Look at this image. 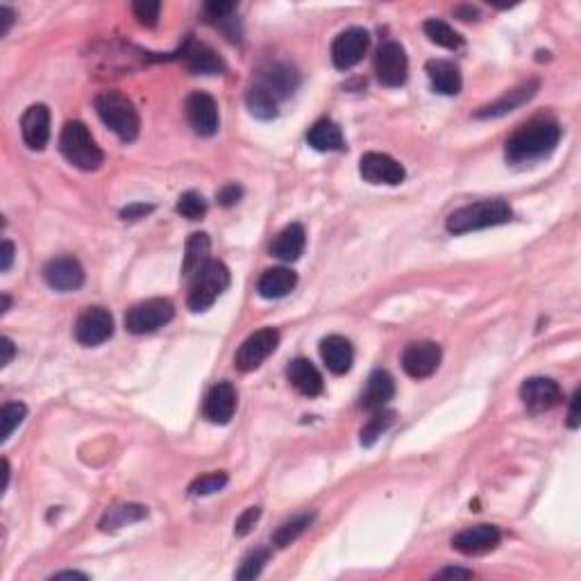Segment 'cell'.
Here are the masks:
<instances>
[{
  "instance_id": "cell-13",
  "label": "cell",
  "mask_w": 581,
  "mask_h": 581,
  "mask_svg": "<svg viewBox=\"0 0 581 581\" xmlns=\"http://www.w3.org/2000/svg\"><path fill=\"white\" fill-rule=\"evenodd\" d=\"M359 173L366 182L389 184V187L402 184L404 178H407L404 166L390 155H384V152H366L359 160Z\"/></svg>"
},
{
  "instance_id": "cell-26",
  "label": "cell",
  "mask_w": 581,
  "mask_h": 581,
  "mask_svg": "<svg viewBox=\"0 0 581 581\" xmlns=\"http://www.w3.org/2000/svg\"><path fill=\"white\" fill-rule=\"evenodd\" d=\"M306 245V232L300 223H291L286 225L280 234L273 239L271 244V254L273 257L282 259V262H297L300 254L305 253Z\"/></svg>"
},
{
  "instance_id": "cell-51",
  "label": "cell",
  "mask_w": 581,
  "mask_h": 581,
  "mask_svg": "<svg viewBox=\"0 0 581 581\" xmlns=\"http://www.w3.org/2000/svg\"><path fill=\"white\" fill-rule=\"evenodd\" d=\"M7 484H9V462L7 459H3V491H7Z\"/></svg>"
},
{
  "instance_id": "cell-22",
  "label": "cell",
  "mask_w": 581,
  "mask_h": 581,
  "mask_svg": "<svg viewBox=\"0 0 581 581\" xmlns=\"http://www.w3.org/2000/svg\"><path fill=\"white\" fill-rule=\"evenodd\" d=\"M320 357H323L329 373L346 375L355 364V348L346 337L332 334V337H325L320 341Z\"/></svg>"
},
{
  "instance_id": "cell-11",
  "label": "cell",
  "mask_w": 581,
  "mask_h": 581,
  "mask_svg": "<svg viewBox=\"0 0 581 581\" xmlns=\"http://www.w3.org/2000/svg\"><path fill=\"white\" fill-rule=\"evenodd\" d=\"M370 35L364 27H348L332 41V62L338 71H350L364 59Z\"/></svg>"
},
{
  "instance_id": "cell-45",
  "label": "cell",
  "mask_w": 581,
  "mask_h": 581,
  "mask_svg": "<svg viewBox=\"0 0 581 581\" xmlns=\"http://www.w3.org/2000/svg\"><path fill=\"white\" fill-rule=\"evenodd\" d=\"M475 573L466 568H443L441 573H436V579H472Z\"/></svg>"
},
{
  "instance_id": "cell-48",
  "label": "cell",
  "mask_w": 581,
  "mask_h": 581,
  "mask_svg": "<svg viewBox=\"0 0 581 581\" xmlns=\"http://www.w3.org/2000/svg\"><path fill=\"white\" fill-rule=\"evenodd\" d=\"M0 18H3V27H0V35H7L9 27L14 26V18H16V14H14L12 7H7V5H3L0 7Z\"/></svg>"
},
{
  "instance_id": "cell-50",
  "label": "cell",
  "mask_w": 581,
  "mask_h": 581,
  "mask_svg": "<svg viewBox=\"0 0 581 581\" xmlns=\"http://www.w3.org/2000/svg\"><path fill=\"white\" fill-rule=\"evenodd\" d=\"M53 579H87V575L76 573V570H64V573H55Z\"/></svg>"
},
{
  "instance_id": "cell-1",
  "label": "cell",
  "mask_w": 581,
  "mask_h": 581,
  "mask_svg": "<svg viewBox=\"0 0 581 581\" xmlns=\"http://www.w3.org/2000/svg\"><path fill=\"white\" fill-rule=\"evenodd\" d=\"M561 141V125L555 119H532L520 125L509 137L504 148V157L511 164H534L556 150Z\"/></svg>"
},
{
  "instance_id": "cell-4",
  "label": "cell",
  "mask_w": 581,
  "mask_h": 581,
  "mask_svg": "<svg viewBox=\"0 0 581 581\" xmlns=\"http://www.w3.org/2000/svg\"><path fill=\"white\" fill-rule=\"evenodd\" d=\"M59 150L68 164L80 171H98L105 161V152L91 137L89 128L82 120H68L59 134Z\"/></svg>"
},
{
  "instance_id": "cell-37",
  "label": "cell",
  "mask_w": 581,
  "mask_h": 581,
  "mask_svg": "<svg viewBox=\"0 0 581 581\" xmlns=\"http://www.w3.org/2000/svg\"><path fill=\"white\" fill-rule=\"evenodd\" d=\"M26 416H27V407L23 402L3 404V411H0V422H3V434H0V439H3V443L9 439V436H12V431L16 430L23 420H26Z\"/></svg>"
},
{
  "instance_id": "cell-30",
  "label": "cell",
  "mask_w": 581,
  "mask_h": 581,
  "mask_svg": "<svg viewBox=\"0 0 581 581\" xmlns=\"http://www.w3.org/2000/svg\"><path fill=\"white\" fill-rule=\"evenodd\" d=\"M148 518V506L143 504H116L111 509L105 511V515L100 518V532H119L120 527H128V524L141 523Z\"/></svg>"
},
{
  "instance_id": "cell-15",
  "label": "cell",
  "mask_w": 581,
  "mask_h": 581,
  "mask_svg": "<svg viewBox=\"0 0 581 581\" xmlns=\"http://www.w3.org/2000/svg\"><path fill=\"white\" fill-rule=\"evenodd\" d=\"M44 280L55 291H78L85 285V268L76 257H55L44 266Z\"/></svg>"
},
{
  "instance_id": "cell-20",
  "label": "cell",
  "mask_w": 581,
  "mask_h": 581,
  "mask_svg": "<svg viewBox=\"0 0 581 581\" xmlns=\"http://www.w3.org/2000/svg\"><path fill=\"white\" fill-rule=\"evenodd\" d=\"M538 89H541V82L538 80L523 82V85H518L515 89L506 91L504 96L497 98L495 102H488V105L480 107V109L475 111V119H500V116L509 114V111L518 109L524 102L532 100Z\"/></svg>"
},
{
  "instance_id": "cell-14",
  "label": "cell",
  "mask_w": 581,
  "mask_h": 581,
  "mask_svg": "<svg viewBox=\"0 0 581 581\" xmlns=\"http://www.w3.org/2000/svg\"><path fill=\"white\" fill-rule=\"evenodd\" d=\"M187 120L193 128L195 134L200 137H213L221 128V116H218V105L212 96L204 94V91H195L187 98Z\"/></svg>"
},
{
  "instance_id": "cell-49",
  "label": "cell",
  "mask_w": 581,
  "mask_h": 581,
  "mask_svg": "<svg viewBox=\"0 0 581 581\" xmlns=\"http://www.w3.org/2000/svg\"><path fill=\"white\" fill-rule=\"evenodd\" d=\"M0 348H3V359H0V366H7L9 361H12V357H14V352H16V348H14V343L9 341L7 337H5L3 341H0Z\"/></svg>"
},
{
  "instance_id": "cell-16",
  "label": "cell",
  "mask_w": 581,
  "mask_h": 581,
  "mask_svg": "<svg viewBox=\"0 0 581 581\" xmlns=\"http://www.w3.org/2000/svg\"><path fill=\"white\" fill-rule=\"evenodd\" d=\"M254 85L264 87L277 102H282L296 94V89L300 87V73H297V68L291 67V64L275 62L259 73Z\"/></svg>"
},
{
  "instance_id": "cell-10",
  "label": "cell",
  "mask_w": 581,
  "mask_h": 581,
  "mask_svg": "<svg viewBox=\"0 0 581 581\" xmlns=\"http://www.w3.org/2000/svg\"><path fill=\"white\" fill-rule=\"evenodd\" d=\"M443 352L434 341H413L402 352V368L409 378L427 379L436 373L441 366Z\"/></svg>"
},
{
  "instance_id": "cell-23",
  "label": "cell",
  "mask_w": 581,
  "mask_h": 581,
  "mask_svg": "<svg viewBox=\"0 0 581 581\" xmlns=\"http://www.w3.org/2000/svg\"><path fill=\"white\" fill-rule=\"evenodd\" d=\"M286 378H289L291 387L305 398H316L325 390V382L320 370L311 364L309 359H293L286 368Z\"/></svg>"
},
{
  "instance_id": "cell-24",
  "label": "cell",
  "mask_w": 581,
  "mask_h": 581,
  "mask_svg": "<svg viewBox=\"0 0 581 581\" xmlns=\"http://www.w3.org/2000/svg\"><path fill=\"white\" fill-rule=\"evenodd\" d=\"M425 71L431 82V89H434L436 94L457 96L459 91H462V71H459V67L454 62H448V59H430Z\"/></svg>"
},
{
  "instance_id": "cell-28",
  "label": "cell",
  "mask_w": 581,
  "mask_h": 581,
  "mask_svg": "<svg viewBox=\"0 0 581 581\" xmlns=\"http://www.w3.org/2000/svg\"><path fill=\"white\" fill-rule=\"evenodd\" d=\"M297 285V275L291 271V268L277 266V268H268L264 271V275L259 277L257 282V291L259 296L266 297V300H280V297L289 296V293L296 289Z\"/></svg>"
},
{
  "instance_id": "cell-3",
  "label": "cell",
  "mask_w": 581,
  "mask_h": 581,
  "mask_svg": "<svg viewBox=\"0 0 581 581\" xmlns=\"http://www.w3.org/2000/svg\"><path fill=\"white\" fill-rule=\"evenodd\" d=\"M94 107L100 116L102 123L120 139V141L130 143L139 137V128H141V120H139V111L134 107V102L128 96L120 94V91L109 89L102 91L94 98Z\"/></svg>"
},
{
  "instance_id": "cell-31",
  "label": "cell",
  "mask_w": 581,
  "mask_h": 581,
  "mask_svg": "<svg viewBox=\"0 0 581 581\" xmlns=\"http://www.w3.org/2000/svg\"><path fill=\"white\" fill-rule=\"evenodd\" d=\"M395 418H398V413L393 411V409H379V411H373V416L368 418V422H366L364 427H361V445L364 448H373L375 443H378L379 439H382L384 434L393 427Z\"/></svg>"
},
{
  "instance_id": "cell-2",
  "label": "cell",
  "mask_w": 581,
  "mask_h": 581,
  "mask_svg": "<svg viewBox=\"0 0 581 581\" xmlns=\"http://www.w3.org/2000/svg\"><path fill=\"white\" fill-rule=\"evenodd\" d=\"M514 218V209L504 200H482V202L466 204L457 209L445 221V230L450 234H468V232L486 230V227L504 225Z\"/></svg>"
},
{
  "instance_id": "cell-29",
  "label": "cell",
  "mask_w": 581,
  "mask_h": 581,
  "mask_svg": "<svg viewBox=\"0 0 581 581\" xmlns=\"http://www.w3.org/2000/svg\"><path fill=\"white\" fill-rule=\"evenodd\" d=\"M306 143L318 152H338L346 148L341 128L329 119H320L311 125L306 132Z\"/></svg>"
},
{
  "instance_id": "cell-18",
  "label": "cell",
  "mask_w": 581,
  "mask_h": 581,
  "mask_svg": "<svg viewBox=\"0 0 581 581\" xmlns=\"http://www.w3.org/2000/svg\"><path fill=\"white\" fill-rule=\"evenodd\" d=\"M236 411V389L230 382H218L204 395L202 413L213 425H227Z\"/></svg>"
},
{
  "instance_id": "cell-12",
  "label": "cell",
  "mask_w": 581,
  "mask_h": 581,
  "mask_svg": "<svg viewBox=\"0 0 581 581\" xmlns=\"http://www.w3.org/2000/svg\"><path fill=\"white\" fill-rule=\"evenodd\" d=\"M520 399L532 413H543L564 402V390L550 378H529L520 387Z\"/></svg>"
},
{
  "instance_id": "cell-21",
  "label": "cell",
  "mask_w": 581,
  "mask_h": 581,
  "mask_svg": "<svg viewBox=\"0 0 581 581\" xmlns=\"http://www.w3.org/2000/svg\"><path fill=\"white\" fill-rule=\"evenodd\" d=\"M184 67L193 73V76H218L225 71V64L218 57L216 50L200 41H189L182 48Z\"/></svg>"
},
{
  "instance_id": "cell-52",
  "label": "cell",
  "mask_w": 581,
  "mask_h": 581,
  "mask_svg": "<svg viewBox=\"0 0 581 581\" xmlns=\"http://www.w3.org/2000/svg\"><path fill=\"white\" fill-rule=\"evenodd\" d=\"M9 311V296H3V314H7Z\"/></svg>"
},
{
  "instance_id": "cell-35",
  "label": "cell",
  "mask_w": 581,
  "mask_h": 581,
  "mask_svg": "<svg viewBox=\"0 0 581 581\" xmlns=\"http://www.w3.org/2000/svg\"><path fill=\"white\" fill-rule=\"evenodd\" d=\"M268 559H271V547H254V550H250L248 555L244 556V561H241L239 570H236V579L259 577L264 565L268 564Z\"/></svg>"
},
{
  "instance_id": "cell-41",
  "label": "cell",
  "mask_w": 581,
  "mask_h": 581,
  "mask_svg": "<svg viewBox=\"0 0 581 581\" xmlns=\"http://www.w3.org/2000/svg\"><path fill=\"white\" fill-rule=\"evenodd\" d=\"M259 518H262V509H259V506H250V509H245L244 514L236 518V524H234L236 536H248V534L254 529V524L259 523Z\"/></svg>"
},
{
  "instance_id": "cell-33",
  "label": "cell",
  "mask_w": 581,
  "mask_h": 581,
  "mask_svg": "<svg viewBox=\"0 0 581 581\" xmlns=\"http://www.w3.org/2000/svg\"><path fill=\"white\" fill-rule=\"evenodd\" d=\"M422 30H425V35L430 36L431 44L441 46V48H448V50L463 48V36L459 35L452 26L441 21V18H430V21H425L422 23Z\"/></svg>"
},
{
  "instance_id": "cell-17",
  "label": "cell",
  "mask_w": 581,
  "mask_h": 581,
  "mask_svg": "<svg viewBox=\"0 0 581 581\" xmlns=\"http://www.w3.org/2000/svg\"><path fill=\"white\" fill-rule=\"evenodd\" d=\"M500 529L495 524H477V527H468L459 532L452 538V547L466 556H482L495 550L500 545Z\"/></svg>"
},
{
  "instance_id": "cell-40",
  "label": "cell",
  "mask_w": 581,
  "mask_h": 581,
  "mask_svg": "<svg viewBox=\"0 0 581 581\" xmlns=\"http://www.w3.org/2000/svg\"><path fill=\"white\" fill-rule=\"evenodd\" d=\"M234 12H236V5L225 3V0H212V3L204 5V14H207L209 18L221 21V23H232V26H236L234 18H230Z\"/></svg>"
},
{
  "instance_id": "cell-6",
  "label": "cell",
  "mask_w": 581,
  "mask_h": 581,
  "mask_svg": "<svg viewBox=\"0 0 581 581\" xmlns=\"http://www.w3.org/2000/svg\"><path fill=\"white\" fill-rule=\"evenodd\" d=\"M175 318L173 302L166 297H150V300L137 302L125 314V329L130 334H152L160 327L169 325Z\"/></svg>"
},
{
  "instance_id": "cell-34",
  "label": "cell",
  "mask_w": 581,
  "mask_h": 581,
  "mask_svg": "<svg viewBox=\"0 0 581 581\" xmlns=\"http://www.w3.org/2000/svg\"><path fill=\"white\" fill-rule=\"evenodd\" d=\"M314 511H306V514H300L296 515V518L286 520V523H282L280 527H277V532L273 534V543H275L277 547H289L291 543H296L297 538L314 524Z\"/></svg>"
},
{
  "instance_id": "cell-9",
  "label": "cell",
  "mask_w": 581,
  "mask_h": 581,
  "mask_svg": "<svg viewBox=\"0 0 581 581\" xmlns=\"http://www.w3.org/2000/svg\"><path fill=\"white\" fill-rule=\"evenodd\" d=\"M375 76H378L379 85L402 87L409 76V59L402 46L398 41H384L375 53Z\"/></svg>"
},
{
  "instance_id": "cell-44",
  "label": "cell",
  "mask_w": 581,
  "mask_h": 581,
  "mask_svg": "<svg viewBox=\"0 0 581 581\" xmlns=\"http://www.w3.org/2000/svg\"><path fill=\"white\" fill-rule=\"evenodd\" d=\"M14 254H16V250H14V244L9 239H5L3 245H0V271L7 273L9 268H12Z\"/></svg>"
},
{
  "instance_id": "cell-5",
  "label": "cell",
  "mask_w": 581,
  "mask_h": 581,
  "mask_svg": "<svg viewBox=\"0 0 581 581\" xmlns=\"http://www.w3.org/2000/svg\"><path fill=\"white\" fill-rule=\"evenodd\" d=\"M230 286V271L223 262H209L202 271L192 280V289H189L187 305L189 309L195 311H207L218 297L225 293Z\"/></svg>"
},
{
  "instance_id": "cell-46",
  "label": "cell",
  "mask_w": 581,
  "mask_h": 581,
  "mask_svg": "<svg viewBox=\"0 0 581 581\" xmlns=\"http://www.w3.org/2000/svg\"><path fill=\"white\" fill-rule=\"evenodd\" d=\"M568 427H570V430H577V427H579V389H577V390H575V393H573V398H570Z\"/></svg>"
},
{
  "instance_id": "cell-43",
  "label": "cell",
  "mask_w": 581,
  "mask_h": 581,
  "mask_svg": "<svg viewBox=\"0 0 581 581\" xmlns=\"http://www.w3.org/2000/svg\"><path fill=\"white\" fill-rule=\"evenodd\" d=\"M241 195H244V189H241L239 184H225V187L218 192V204H221V207H232V204L239 202Z\"/></svg>"
},
{
  "instance_id": "cell-38",
  "label": "cell",
  "mask_w": 581,
  "mask_h": 581,
  "mask_svg": "<svg viewBox=\"0 0 581 581\" xmlns=\"http://www.w3.org/2000/svg\"><path fill=\"white\" fill-rule=\"evenodd\" d=\"M230 477L225 472H209V475L198 477L192 486H189V495L192 497H207L213 495V493L223 491L227 486Z\"/></svg>"
},
{
  "instance_id": "cell-7",
  "label": "cell",
  "mask_w": 581,
  "mask_h": 581,
  "mask_svg": "<svg viewBox=\"0 0 581 581\" xmlns=\"http://www.w3.org/2000/svg\"><path fill=\"white\" fill-rule=\"evenodd\" d=\"M277 346H280V332L277 329H257V332H253L241 343L234 357V366L241 373H253V370H257L277 350Z\"/></svg>"
},
{
  "instance_id": "cell-47",
  "label": "cell",
  "mask_w": 581,
  "mask_h": 581,
  "mask_svg": "<svg viewBox=\"0 0 581 581\" xmlns=\"http://www.w3.org/2000/svg\"><path fill=\"white\" fill-rule=\"evenodd\" d=\"M454 16L462 18V21H477V18H480V12H477L472 5H459V7L454 9Z\"/></svg>"
},
{
  "instance_id": "cell-32",
  "label": "cell",
  "mask_w": 581,
  "mask_h": 581,
  "mask_svg": "<svg viewBox=\"0 0 581 581\" xmlns=\"http://www.w3.org/2000/svg\"><path fill=\"white\" fill-rule=\"evenodd\" d=\"M245 105H248L250 114L254 116V119H262V120H273L277 116V107H280V102L275 100L271 94H268L264 87L259 85H250L248 91H245Z\"/></svg>"
},
{
  "instance_id": "cell-39",
  "label": "cell",
  "mask_w": 581,
  "mask_h": 581,
  "mask_svg": "<svg viewBox=\"0 0 581 581\" xmlns=\"http://www.w3.org/2000/svg\"><path fill=\"white\" fill-rule=\"evenodd\" d=\"M132 12L141 26L155 27L157 21H160L161 3H157V0H137V3L132 5Z\"/></svg>"
},
{
  "instance_id": "cell-36",
  "label": "cell",
  "mask_w": 581,
  "mask_h": 581,
  "mask_svg": "<svg viewBox=\"0 0 581 581\" xmlns=\"http://www.w3.org/2000/svg\"><path fill=\"white\" fill-rule=\"evenodd\" d=\"M175 209H178V213H182L184 218H189V221H200V218H204V213H207L209 204L202 193L187 192L180 195Z\"/></svg>"
},
{
  "instance_id": "cell-19",
  "label": "cell",
  "mask_w": 581,
  "mask_h": 581,
  "mask_svg": "<svg viewBox=\"0 0 581 581\" xmlns=\"http://www.w3.org/2000/svg\"><path fill=\"white\" fill-rule=\"evenodd\" d=\"M23 141L30 150H44L50 139V109L41 102L30 105L21 116Z\"/></svg>"
},
{
  "instance_id": "cell-42",
  "label": "cell",
  "mask_w": 581,
  "mask_h": 581,
  "mask_svg": "<svg viewBox=\"0 0 581 581\" xmlns=\"http://www.w3.org/2000/svg\"><path fill=\"white\" fill-rule=\"evenodd\" d=\"M152 212H155V204L134 202V204H128V207L120 212V218H123V221H141V218H146L148 213Z\"/></svg>"
},
{
  "instance_id": "cell-8",
  "label": "cell",
  "mask_w": 581,
  "mask_h": 581,
  "mask_svg": "<svg viewBox=\"0 0 581 581\" xmlns=\"http://www.w3.org/2000/svg\"><path fill=\"white\" fill-rule=\"evenodd\" d=\"M76 341L85 348H96L114 337V316L105 306H87L76 320Z\"/></svg>"
},
{
  "instance_id": "cell-27",
  "label": "cell",
  "mask_w": 581,
  "mask_h": 581,
  "mask_svg": "<svg viewBox=\"0 0 581 581\" xmlns=\"http://www.w3.org/2000/svg\"><path fill=\"white\" fill-rule=\"evenodd\" d=\"M212 239L204 232H193L187 241V250H184L182 262V277L184 280H193L209 262H212Z\"/></svg>"
},
{
  "instance_id": "cell-25",
  "label": "cell",
  "mask_w": 581,
  "mask_h": 581,
  "mask_svg": "<svg viewBox=\"0 0 581 581\" xmlns=\"http://www.w3.org/2000/svg\"><path fill=\"white\" fill-rule=\"evenodd\" d=\"M395 395V382L387 370H373L366 382L364 393H361L359 407L366 411H379L393 399Z\"/></svg>"
}]
</instances>
